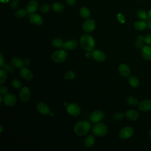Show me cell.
<instances>
[{"label": "cell", "instance_id": "ee69618b", "mask_svg": "<svg viewBox=\"0 0 151 151\" xmlns=\"http://www.w3.org/2000/svg\"><path fill=\"white\" fill-rule=\"evenodd\" d=\"M84 55H85V56L87 57V58H89V57H90L92 55H91V52H90V51H87V52H85V54H84Z\"/></svg>", "mask_w": 151, "mask_h": 151}, {"label": "cell", "instance_id": "277c9868", "mask_svg": "<svg viewBox=\"0 0 151 151\" xmlns=\"http://www.w3.org/2000/svg\"><path fill=\"white\" fill-rule=\"evenodd\" d=\"M67 52L64 49H60L55 51L51 56V60L55 63H61L65 61L67 58Z\"/></svg>", "mask_w": 151, "mask_h": 151}, {"label": "cell", "instance_id": "8d00e7d4", "mask_svg": "<svg viewBox=\"0 0 151 151\" xmlns=\"http://www.w3.org/2000/svg\"><path fill=\"white\" fill-rule=\"evenodd\" d=\"M50 8V6L49 4H44L43 5H42L40 7V11L42 12V13H46L47 12L49 9Z\"/></svg>", "mask_w": 151, "mask_h": 151}, {"label": "cell", "instance_id": "e575fe53", "mask_svg": "<svg viewBox=\"0 0 151 151\" xmlns=\"http://www.w3.org/2000/svg\"><path fill=\"white\" fill-rule=\"evenodd\" d=\"M76 75L72 71H67L65 75H64V79L67 80H73L75 78Z\"/></svg>", "mask_w": 151, "mask_h": 151}, {"label": "cell", "instance_id": "d6a6232c", "mask_svg": "<svg viewBox=\"0 0 151 151\" xmlns=\"http://www.w3.org/2000/svg\"><path fill=\"white\" fill-rule=\"evenodd\" d=\"M11 84L15 88H20L22 87V82L18 78H13L11 81Z\"/></svg>", "mask_w": 151, "mask_h": 151}, {"label": "cell", "instance_id": "603a6c76", "mask_svg": "<svg viewBox=\"0 0 151 151\" xmlns=\"http://www.w3.org/2000/svg\"><path fill=\"white\" fill-rule=\"evenodd\" d=\"M135 29L139 31H143L147 28V23L146 21H137L135 22L133 24Z\"/></svg>", "mask_w": 151, "mask_h": 151}, {"label": "cell", "instance_id": "ba28073f", "mask_svg": "<svg viewBox=\"0 0 151 151\" xmlns=\"http://www.w3.org/2000/svg\"><path fill=\"white\" fill-rule=\"evenodd\" d=\"M133 132L134 130L132 127L126 126L120 130L119 133V136L122 139H127L132 136Z\"/></svg>", "mask_w": 151, "mask_h": 151}, {"label": "cell", "instance_id": "f1b7e54d", "mask_svg": "<svg viewBox=\"0 0 151 151\" xmlns=\"http://www.w3.org/2000/svg\"><path fill=\"white\" fill-rule=\"evenodd\" d=\"M27 14H28V11L27 9L21 8V9H19L17 11H16V12H15V16L17 18H21L25 17Z\"/></svg>", "mask_w": 151, "mask_h": 151}, {"label": "cell", "instance_id": "681fc988", "mask_svg": "<svg viewBox=\"0 0 151 151\" xmlns=\"http://www.w3.org/2000/svg\"><path fill=\"white\" fill-rule=\"evenodd\" d=\"M149 137H150V139H151V129H150V130L149 132Z\"/></svg>", "mask_w": 151, "mask_h": 151}, {"label": "cell", "instance_id": "4dcf8cb0", "mask_svg": "<svg viewBox=\"0 0 151 151\" xmlns=\"http://www.w3.org/2000/svg\"><path fill=\"white\" fill-rule=\"evenodd\" d=\"M6 78H7L6 71L2 68H1V69H0V84H2L4 83H5L6 81Z\"/></svg>", "mask_w": 151, "mask_h": 151}, {"label": "cell", "instance_id": "d4e9b609", "mask_svg": "<svg viewBox=\"0 0 151 151\" xmlns=\"http://www.w3.org/2000/svg\"><path fill=\"white\" fill-rule=\"evenodd\" d=\"M52 10L57 13L61 12L64 9V5L60 2H55L52 5Z\"/></svg>", "mask_w": 151, "mask_h": 151}, {"label": "cell", "instance_id": "9c48e42d", "mask_svg": "<svg viewBox=\"0 0 151 151\" xmlns=\"http://www.w3.org/2000/svg\"><path fill=\"white\" fill-rule=\"evenodd\" d=\"M96 28L95 21L90 18H87L83 24V31L86 33H90L93 31Z\"/></svg>", "mask_w": 151, "mask_h": 151}, {"label": "cell", "instance_id": "bcb514c9", "mask_svg": "<svg viewBox=\"0 0 151 151\" xmlns=\"http://www.w3.org/2000/svg\"><path fill=\"white\" fill-rule=\"evenodd\" d=\"M147 27H148V28L149 29H150L151 30V20L148 22V24H147Z\"/></svg>", "mask_w": 151, "mask_h": 151}, {"label": "cell", "instance_id": "836d02e7", "mask_svg": "<svg viewBox=\"0 0 151 151\" xmlns=\"http://www.w3.org/2000/svg\"><path fill=\"white\" fill-rule=\"evenodd\" d=\"M3 69H4L6 72L9 73H14L15 71V69H14V67L11 64H5L2 67Z\"/></svg>", "mask_w": 151, "mask_h": 151}, {"label": "cell", "instance_id": "484cf974", "mask_svg": "<svg viewBox=\"0 0 151 151\" xmlns=\"http://www.w3.org/2000/svg\"><path fill=\"white\" fill-rule=\"evenodd\" d=\"M63 41L61 39L59 38H54L51 41V45L57 48H63Z\"/></svg>", "mask_w": 151, "mask_h": 151}, {"label": "cell", "instance_id": "7bdbcfd3", "mask_svg": "<svg viewBox=\"0 0 151 151\" xmlns=\"http://www.w3.org/2000/svg\"><path fill=\"white\" fill-rule=\"evenodd\" d=\"M24 65H25V66L29 65V64H30V60H29V59L27 58V59L25 60L24 61Z\"/></svg>", "mask_w": 151, "mask_h": 151}, {"label": "cell", "instance_id": "5b68a950", "mask_svg": "<svg viewBox=\"0 0 151 151\" xmlns=\"http://www.w3.org/2000/svg\"><path fill=\"white\" fill-rule=\"evenodd\" d=\"M66 110L68 114L73 117L78 116L81 113V109L80 106L74 103L68 104L67 106Z\"/></svg>", "mask_w": 151, "mask_h": 151}, {"label": "cell", "instance_id": "8fae6325", "mask_svg": "<svg viewBox=\"0 0 151 151\" xmlns=\"http://www.w3.org/2000/svg\"><path fill=\"white\" fill-rule=\"evenodd\" d=\"M91 55L93 58L99 63L104 61L106 58L105 53L100 50H93L91 52Z\"/></svg>", "mask_w": 151, "mask_h": 151}, {"label": "cell", "instance_id": "60d3db41", "mask_svg": "<svg viewBox=\"0 0 151 151\" xmlns=\"http://www.w3.org/2000/svg\"><path fill=\"white\" fill-rule=\"evenodd\" d=\"M65 1L69 6H73L75 4L76 0H65Z\"/></svg>", "mask_w": 151, "mask_h": 151}, {"label": "cell", "instance_id": "4fadbf2b", "mask_svg": "<svg viewBox=\"0 0 151 151\" xmlns=\"http://www.w3.org/2000/svg\"><path fill=\"white\" fill-rule=\"evenodd\" d=\"M29 18L31 23L35 25H41L44 22L43 18L41 16L36 13L30 14Z\"/></svg>", "mask_w": 151, "mask_h": 151}, {"label": "cell", "instance_id": "74e56055", "mask_svg": "<svg viewBox=\"0 0 151 151\" xmlns=\"http://www.w3.org/2000/svg\"><path fill=\"white\" fill-rule=\"evenodd\" d=\"M8 88L5 86H3L1 84V87H0V94L1 96H5L6 94L8 93Z\"/></svg>", "mask_w": 151, "mask_h": 151}, {"label": "cell", "instance_id": "f35d334b", "mask_svg": "<svg viewBox=\"0 0 151 151\" xmlns=\"http://www.w3.org/2000/svg\"><path fill=\"white\" fill-rule=\"evenodd\" d=\"M19 5V1L18 0H12L10 4V6L12 9H16Z\"/></svg>", "mask_w": 151, "mask_h": 151}, {"label": "cell", "instance_id": "30bf717a", "mask_svg": "<svg viewBox=\"0 0 151 151\" xmlns=\"http://www.w3.org/2000/svg\"><path fill=\"white\" fill-rule=\"evenodd\" d=\"M36 108L37 111L41 115L47 116L49 115L51 113V109L50 107L44 102H39L36 105Z\"/></svg>", "mask_w": 151, "mask_h": 151}, {"label": "cell", "instance_id": "ac0fdd59", "mask_svg": "<svg viewBox=\"0 0 151 151\" xmlns=\"http://www.w3.org/2000/svg\"><path fill=\"white\" fill-rule=\"evenodd\" d=\"M38 7V2L36 0H31L28 2L27 5L26 9L28 11V13L32 14L34 13L37 11Z\"/></svg>", "mask_w": 151, "mask_h": 151}, {"label": "cell", "instance_id": "e0dca14e", "mask_svg": "<svg viewBox=\"0 0 151 151\" xmlns=\"http://www.w3.org/2000/svg\"><path fill=\"white\" fill-rule=\"evenodd\" d=\"M78 42L76 40H70L64 42L63 48L65 50H73L77 48Z\"/></svg>", "mask_w": 151, "mask_h": 151}, {"label": "cell", "instance_id": "d590c367", "mask_svg": "<svg viewBox=\"0 0 151 151\" xmlns=\"http://www.w3.org/2000/svg\"><path fill=\"white\" fill-rule=\"evenodd\" d=\"M124 116V113L122 112H116L113 115L112 117H113V119H114V120H120L123 118Z\"/></svg>", "mask_w": 151, "mask_h": 151}, {"label": "cell", "instance_id": "7c38bea8", "mask_svg": "<svg viewBox=\"0 0 151 151\" xmlns=\"http://www.w3.org/2000/svg\"><path fill=\"white\" fill-rule=\"evenodd\" d=\"M19 97L20 100L24 102L28 101L31 97V91L29 88L26 86L22 87L19 91Z\"/></svg>", "mask_w": 151, "mask_h": 151}, {"label": "cell", "instance_id": "5bb4252c", "mask_svg": "<svg viewBox=\"0 0 151 151\" xmlns=\"http://www.w3.org/2000/svg\"><path fill=\"white\" fill-rule=\"evenodd\" d=\"M19 74L21 77L25 80H31L34 77L32 71L28 67H22L20 70Z\"/></svg>", "mask_w": 151, "mask_h": 151}, {"label": "cell", "instance_id": "7dc6e473", "mask_svg": "<svg viewBox=\"0 0 151 151\" xmlns=\"http://www.w3.org/2000/svg\"><path fill=\"white\" fill-rule=\"evenodd\" d=\"M0 1L2 3H6V2H8L9 1V0H0Z\"/></svg>", "mask_w": 151, "mask_h": 151}, {"label": "cell", "instance_id": "2e32d148", "mask_svg": "<svg viewBox=\"0 0 151 151\" xmlns=\"http://www.w3.org/2000/svg\"><path fill=\"white\" fill-rule=\"evenodd\" d=\"M139 109L142 111H147L151 110V100H144L138 104Z\"/></svg>", "mask_w": 151, "mask_h": 151}, {"label": "cell", "instance_id": "6da1fadb", "mask_svg": "<svg viewBox=\"0 0 151 151\" xmlns=\"http://www.w3.org/2000/svg\"><path fill=\"white\" fill-rule=\"evenodd\" d=\"M81 47L86 51H92L95 47V40L90 34H83L80 38Z\"/></svg>", "mask_w": 151, "mask_h": 151}, {"label": "cell", "instance_id": "f546056e", "mask_svg": "<svg viewBox=\"0 0 151 151\" xmlns=\"http://www.w3.org/2000/svg\"><path fill=\"white\" fill-rule=\"evenodd\" d=\"M137 16L139 18L144 21H146L149 19L147 17V13H146V12L143 9H140L137 11Z\"/></svg>", "mask_w": 151, "mask_h": 151}, {"label": "cell", "instance_id": "44dd1931", "mask_svg": "<svg viewBox=\"0 0 151 151\" xmlns=\"http://www.w3.org/2000/svg\"><path fill=\"white\" fill-rule=\"evenodd\" d=\"M95 137L94 135L93 134H90L86 137V138L84 140V145L87 148H90L93 146V145L95 143Z\"/></svg>", "mask_w": 151, "mask_h": 151}, {"label": "cell", "instance_id": "9a60e30c", "mask_svg": "<svg viewBox=\"0 0 151 151\" xmlns=\"http://www.w3.org/2000/svg\"><path fill=\"white\" fill-rule=\"evenodd\" d=\"M118 71L120 74L124 77H128L130 75V69L128 65L122 63L119 65Z\"/></svg>", "mask_w": 151, "mask_h": 151}, {"label": "cell", "instance_id": "4316f807", "mask_svg": "<svg viewBox=\"0 0 151 151\" xmlns=\"http://www.w3.org/2000/svg\"><path fill=\"white\" fill-rule=\"evenodd\" d=\"M128 82H129V84L133 87H137L139 85V79L136 77L133 76L129 77Z\"/></svg>", "mask_w": 151, "mask_h": 151}, {"label": "cell", "instance_id": "d6986e66", "mask_svg": "<svg viewBox=\"0 0 151 151\" xmlns=\"http://www.w3.org/2000/svg\"><path fill=\"white\" fill-rule=\"evenodd\" d=\"M142 55L146 60H151V46L145 45L142 48Z\"/></svg>", "mask_w": 151, "mask_h": 151}, {"label": "cell", "instance_id": "c3c4849f", "mask_svg": "<svg viewBox=\"0 0 151 151\" xmlns=\"http://www.w3.org/2000/svg\"><path fill=\"white\" fill-rule=\"evenodd\" d=\"M0 129H1V130H0V133H2V130H3V126H1V127H0Z\"/></svg>", "mask_w": 151, "mask_h": 151}, {"label": "cell", "instance_id": "ffe728a7", "mask_svg": "<svg viewBox=\"0 0 151 151\" xmlns=\"http://www.w3.org/2000/svg\"><path fill=\"white\" fill-rule=\"evenodd\" d=\"M125 116L130 120H136L139 117V113L134 110H129L125 113Z\"/></svg>", "mask_w": 151, "mask_h": 151}, {"label": "cell", "instance_id": "7a4b0ae2", "mask_svg": "<svg viewBox=\"0 0 151 151\" xmlns=\"http://www.w3.org/2000/svg\"><path fill=\"white\" fill-rule=\"evenodd\" d=\"M91 129V124L87 120H81L77 122L74 127V133L79 136L86 135Z\"/></svg>", "mask_w": 151, "mask_h": 151}, {"label": "cell", "instance_id": "7402d4cb", "mask_svg": "<svg viewBox=\"0 0 151 151\" xmlns=\"http://www.w3.org/2000/svg\"><path fill=\"white\" fill-rule=\"evenodd\" d=\"M11 64L17 68H22L24 65V61L19 57H13L11 60Z\"/></svg>", "mask_w": 151, "mask_h": 151}, {"label": "cell", "instance_id": "cb8c5ba5", "mask_svg": "<svg viewBox=\"0 0 151 151\" xmlns=\"http://www.w3.org/2000/svg\"><path fill=\"white\" fill-rule=\"evenodd\" d=\"M144 42H145V37L142 35H139L137 37L136 40L134 41V44L137 48H142L144 46Z\"/></svg>", "mask_w": 151, "mask_h": 151}, {"label": "cell", "instance_id": "8992f818", "mask_svg": "<svg viewBox=\"0 0 151 151\" xmlns=\"http://www.w3.org/2000/svg\"><path fill=\"white\" fill-rule=\"evenodd\" d=\"M17 97L12 93H7L3 96V102L4 104L8 107H12L17 103Z\"/></svg>", "mask_w": 151, "mask_h": 151}, {"label": "cell", "instance_id": "ab89813d", "mask_svg": "<svg viewBox=\"0 0 151 151\" xmlns=\"http://www.w3.org/2000/svg\"><path fill=\"white\" fill-rule=\"evenodd\" d=\"M145 42L147 44H151V33L145 37Z\"/></svg>", "mask_w": 151, "mask_h": 151}, {"label": "cell", "instance_id": "f6af8a7d", "mask_svg": "<svg viewBox=\"0 0 151 151\" xmlns=\"http://www.w3.org/2000/svg\"><path fill=\"white\" fill-rule=\"evenodd\" d=\"M147 17H148L149 19H151V8L149 10V11L147 12Z\"/></svg>", "mask_w": 151, "mask_h": 151}, {"label": "cell", "instance_id": "83f0119b", "mask_svg": "<svg viewBox=\"0 0 151 151\" xmlns=\"http://www.w3.org/2000/svg\"><path fill=\"white\" fill-rule=\"evenodd\" d=\"M80 14L84 18H88L90 16V11L87 7L83 6L80 9Z\"/></svg>", "mask_w": 151, "mask_h": 151}, {"label": "cell", "instance_id": "52a82bcc", "mask_svg": "<svg viewBox=\"0 0 151 151\" xmlns=\"http://www.w3.org/2000/svg\"><path fill=\"white\" fill-rule=\"evenodd\" d=\"M104 116V114L102 111L95 110L90 114L89 116V119L92 123L95 124V123L100 122L103 119Z\"/></svg>", "mask_w": 151, "mask_h": 151}, {"label": "cell", "instance_id": "b9f144b4", "mask_svg": "<svg viewBox=\"0 0 151 151\" xmlns=\"http://www.w3.org/2000/svg\"><path fill=\"white\" fill-rule=\"evenodd\" d=\"M5 63H4V57L2 55V54L1 52V61H0V67L1 68H2L3 66L4 65Z\"/></svg>", "mask_w": 151, "mask_h": 151}, {"label": "cell", "instance_id": "3957f363", "mask_svg": "<svg viewBox=\"0 0 151 151\" xmlns=\"http://www.w3.org/2000/svg\"><path fill=\"white\" fill-rule=\"evenodd\" d=\"M93 134L97 137H103L106 136L108 132L107 126L103 123H95L91 129Z\"/></svg>", "mask_w": 151, "mask_h": 151}, {"label": "cell", "instance_id": "1f68e13d", "mask_svg": "<svg viewBox=\"0 0 151 151\" xmlns=\"http://www.w3.org/2000/svg\"><path fill=\"white\" fill-rule=\"evenodd\" d=\"M126 101L129 104L132 106H136L139 104L137 99L133 96H128L126 98Z\"/></svg>", "mask_w": 151, "mask_h": 151}]
</instances>
